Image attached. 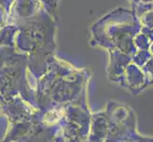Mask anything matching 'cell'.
Wrapping results in <instances>:
<instances>
[{"mask_svg":"<svg viewBox=\"0 0 153 142\" xmlns=\"http://www.w3.org/2000/svg\"><path fill=\"white\" fill-rule=\"evenodd\" d=\"M134 14L142 23L153 28V0H131Z\"/></svg>","mask_w":153,"mask_h":142,"instance_id":"obj_1","label":"cell"}]
</instances>
